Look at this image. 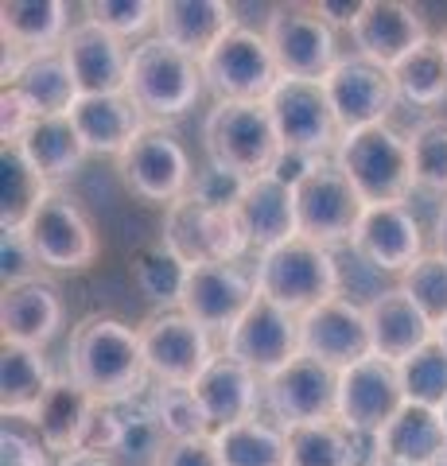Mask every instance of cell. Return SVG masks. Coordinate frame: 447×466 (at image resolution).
I'll list each match as a JSON object with an SVG mask.
<instances>
[{
	"instance_id": "ee69618b",
	"label": "cell",
	"mask_w": 447,
	"mask_h": 466,
	"mask_svg": "<svg viewBox=\"0 0 447 466\" xmlns=\"http://www.w3.org/2000/svg\"><path fill=\"white\" fill-rule=\"evenodd\" d=\"M412 171L421 191L447 195V121H424L412 128Z\"/></svg>"
},
{
	"instance_id": "f1b7e54d",
	"label": "cell",
	"mask_w": 447,
	"mask_h": 466,
	"mask_svg": "<svg viewBox=\"0 0 447 466\" xmlns=\"http://www.w3.org/2000/svg\"><path fill=\"white\" fill-rule=\"evenodd\" d=\"M443 451H447V431L440 408H424V404H405L393 416V424L373 440V459L409 462V466H436Z\"/></svg>"
},
{
	"instance_id": "e575fe53",
	"label": "cell",
	"mask_w": 447,
	"mask_h": 466,
	"mask_svg": "<svg viewBox=\"0 0 447 466\" xmlns=\"http://www.w3.org/2000/svg\"><path fill=\"white\" fill-rule=\"evenodd\" d=\"M51 187L16 140L0 144V229H24Z\"/></svg>"
},
{
	"instance_id": "8fae6325",
	"label": "cell",
	"mask_w": 447,
	"mask_h": 466,
	"mask_svg": "<svg viewBox=\"0 0 447 466\" xmlns=\"http://www.w3.org/2000/svg\"><path fill=\"white\" fill-rule=\"evenodd\" d=\"M27 241L51 272H86L97 260V233L75 198L51 187L36 214L27 218Z\"/></svg>"
},
{
	"instance_id": "74e56055",
	"label": "cell",
	"mask_w": 447,
	"mask_h": 466,
	"mask_svg": "<svg viewBox=\"0 0 447 466\" xmlns=\"http://www.w3.org/2000/svg\"><path fill=\"white\" fill-rule=\"evenodd\" d=\"M214 443L222 466H288V431L261 416L214 431Z\"/></svg>"
},
{
	"instance_id": "8992f818",
	"label": "cell",
	"mask_w": 447,
	"mask_h": 466,
	"mask_svg": "<svg viewBox=\"0 0 447 466\" xmlns=\"http://www.w3.org/2000/svg\"><path fill=\"white\" fill-rule=\"evenodd\" d=\"M198 63H203L207 90L218 101H265L280 82L265 32H253L245 24L229 27Z\"/></svg>"
},
{
	"instance_id": "9c48e42d",
	"label": "cell",
	"mask_w": 447,
	"mask_h": 466,
	"mask_svg": "<svg viewBox=\"0 0 447 466\" xmlns=\"http://www.w3.org/2000/svg\"><path fill=\"white\" fill-rule=\"evenodd\" d=\"M140 346L156 385H195L218 354L210 330L198 327L187 311H156L140 323Z\"/></svg>"
},
{
	"instance_id": "277c9868",
	"label": "cell",
	"mask_w": 447,
	"mask_h": 466,
	"mask_svg": "<svg viewBox=\"0 0 447 466\" xmlns=\"http://www.w3.org/2000/svg\"><path fill=\"white\" fill-rule=\"evenodd\" d=\"M257 296L292 315H308L339 296V265L327 245L292 238L269 253H257Z\"/></svg>"
},
{
	"instance_id": "cb8c5ba5",
	"label": "cell",
	"mask_w": 447,
	"mask_h": 466,
	"mask_svg": "<svg viewBox=\"0 0 447 466\" xmlns=\"http://www.w3.org/2000/svg\"><path fill=\"white\" fill-rule=\"evenodd\" d=\"M78 137L86 144V152L94 156H125L152 121L140 113V106L128 94H97V97H78L70 109Z\"/></svg>"
},
{
	"instance_id": "4fadbf2b",
	"label": "cell",
	"mask_w": 447,
	"mask_h": 466,
	"mask_svg": "<svg viewBox=\"0 0 447 466\" xmlns=\"http://www.w3.org/2000/svg\"><path fill=\"white\" fill-rule=\"evenodd\" d=\"M296 226L300 238L320 241V245H339L350 241L358 222H362L366 202L354 191V183L342 175V167L335 159L320 164L304 183L296 187Z\"/></svg>"
},
{
	"instance_id": "9f6ffc18",
	"label": "cell",
	"mask_w": 447,
	"mask_h": 466,
	"mask_svg": "<svg viewBox=\"0 0 447 466\" xmlns=\"http://www.w3.org/2000/svg\"><path fill=\"white\" fill-rule=\"evenodd\" d=\"M370 466H409V462H389V459H373Z\"/></svg>"
},
{
	"instance_id": "7a4b0ae2",
	"label": "cell",
	"mask_w": 447,
	"mask_h": 466,
	"mask_svg": "<svg viewBox=\"0 0 447 466\" xmlns=\"http://www.w3.org/2000/svg\"><path fill=\"white\" fill-rule=\"evenodd\" d=\"M203 63L195 55L171 47L168 39L148 35L133 47L128 58V86L125 94L137 101L148 121H176L203 94Z\"/></svg>"
},
{
	"instance_id": "6da1fadb",
	"label": "cell",
	"mask_w": 447,
	"mask_h": 466,
	"mask_svg": "<svg viewBox=\"0 0 447 466\" xmlns=\"http://www.w3.org/2000/svg\"><path fill=\"white\" fill-rule=\"evenodd\" d=\"M66 373L90 392L97 404H125L148 381L140 327H128L113 315L82 319L66 346Z\"/></svg>"
},
{
	"instance_id": "5bb4252c",
	"label": "cell",
	"mask_w": 447,
	"mask_h": 466,
	"mask_svg": "<svg viewBox=\"0 0 447 466\" xmlns=\"http://www.w3.org/2000/svg\"><path fill=\"white\" fill-rule=\"evenodd\" d=\"M405 404H409L405 400V385H401V370L393 366V361L370 354L366 361L342 370V381H339V424L350 428L354 435L378 440Z\"/></svg>"
},
{
	"instance_id": "603a6c76",
	"label": "cell",
	"mask_w": 447,
	"mask_h": 466,
	"mask_svg": "<svg viewBox=\"0 0 447 466\" xmlns=\"http://www.w3.org/2000/svg\"><path fill=\"white\" fill-rule=\"evenodd\" d=\"M191 389L203 404L210 431H226L234 424H245V420H257V408L265 404V377H257L229 354L214 358Z\"/></svg>"
},
{
	"instance_id": "9a60e30c",
	"label": "cell",
	"mask_w": 447,
	"mask_h": 466,
	"mask_svg": "<svg viewBox=\"0 0 447 466\" xmlns=\"http://www.w3.org/2000/svg\"><path fill=\"white\" fill-rule=\"evenodd\" d=\"M323 90L330 97V109L339 116L342 137L358 133V128L385 125L389 113L397 106V82L393 70L370 63L362 55H342L339 66L323 78Z\"/></svg>"
},
{
	"instance_id": "d4e9b609",
	"label": "cell",
	"mask_w": 447,
	"mask_h": 466,
	"mask_svg": "<svg viewBox=\"0 0 447 466\" xmlns=\"http://www.w3.org/2000/svg\"><path fill=\"white\" fill-rule=\"evenodd\" d=\"M234 218L245 233V241H249V249H257V253H269V249H277V245L300 238L296 195H292V187L277 183L272 175L249 179Z\"/></svg>"
},
{
	"instance_id": "7bdbcfd3",
	"label": "cell",
	"mask_w": 447,
	"mask_h": 466,
	"mask_svg": "<svg viewBox=\"0 0 447 466\" xmlns=\"http://www.w3.org/2000/svg\"><path fill=\"white\" fill-rule=\"evenodd\" d=\"M397 288L424 311V319L432 327H440L447 319V257L443 253H436V249L424 253L405 276H401Z\"/></svg>"
},
{
	"instance_id": "d590c367",
	"label": "cell",
	"mask_w": 447,
	"mask_h": 466,
	"mask_svg": "<svg viewBox=\"0 0 447 466\" xmlns=\"http://www.w3.org/2000/svg\"><path fill=\"white\" fill-rule=\"evenodd\" d=\"M362 440L339 420L288 428V466H362Z\"/></svg>"
},
{
	"instance_id": "816d5d0a",
	"label": "cell",
	"mask_w": 447,
	"mask_h": 466,
	"mask_svg": "<svg viewBox=\"0 0 447 466\" xmlns=\"http://www.w3.org/2000/svg\"><path fill=\"white\" fill-rule=\"evenodd\" d=\"M366 5L370 0H320L315 8H320V16L335 27V32L339 27L342 32H354L358 20H362V12H366Z\"/></svg>"
},
{
	"instance_id": "44dd1931",
	"label": "cell",
	"mask_w": 447,
	"mask_h": 466,
	"mask_svg": "<svg viewBox=\"0 0 447 466\" xmlns=\"http://www.w3.org/2000/svg\"><path fill=\"white\" fill-rule=\"evenodd\" d=\"M63 58H66L70 75H75V86H78L82 97L125 94L133 47L113 32H106V27H97L90 20L75 24L66 43H63Z\"/></svg>"
},
{
	"instance_id": "ac0fdd59",
	"label": "cell",
	"mask_w": 447,
	"mask_h": 466,
	"mask_svg": "<svg viewBox=\"0 0 447 466\" xmlns=\"http://www.w3.org/2000/svg\"><path fill=\"white\" fill-rule=\"evenodd\" d=\"M300 354L327 361L335 370H350L358 361H366L373 354L366 308H358L346 296H335L315 311L300 315Z\"/></svg>"
},
{
	"instance_id": "60d3db41",
	"label": "cell",
	"mask_w": 447,
	"mask_h": 466,
	"mask_svg": "<svg viewBox=\"0 0 447 466\" xmlns=\"http://www.w3.org/2000/svg\"><path fill=\"white\" fill-rule=\"evenodd\" d=\"M152 412L160 420V428L168 440H195V435H210L207 412L198 404L191 385H156L152 389Z\"/></svg>"
},
{
	"instance_id": "2e32d148",
	"label": "cell",
	"mask_w": 447,
	"mask_h": 466,
	"mask_svg": "<svg viewBox=\"0 0 447 466\" xmlns=\"http://www.w3.org/2000/svg\"><path fill=\"white\" fill-rule=\"evenodd\" d=\"M222 354H229L234 361L249 366L257 377L269 381V377L280 373L292 358H300V315L277 308V303L265 296H257L249 303V311L226 334Z\"/></svg>"
},
{
	"instance_id": "680465c9",
	"label": "cell",
	"mask_w": 447,
	"mask_h": 466,
	"mask_svg": "<svg viewBox=\"0 0 447 466\" xmlns=\"http://www.w3.org/2000/svg\"><path fill=\"white\" fill-rule=\"evenodd\" d=\"M436 466H447V451H443V455H440V459H436Z\"/></svg>"
},
{
	"instance_id": "f546056e",
	"label": "cell",
	"mask_w": 447,
	"mask_h": 466,
	"mask_svg": "<svg viewBox=\"0 0 447 466\" xmlns=\"http://www.w3.org/2000/svg\"><path fill=\"white\" fill-rule=\"evenodd\" d=\"M234 8L222 0H164L156 16V35L171 47L203 58L229 27H234Z\"/></svg>"
},
{
	"instance_id": "1f68e13d",
	"label": "cell",
	"mask_w": 447,
	"mask_h": 466,
	"mask_svg": "<svg viewBox=\"0 0 447 466\" xmlns=\"http://www.w3.org/2000/svg\"><path fill=\"white\" fill-rule=\"evenodd\" d=\"M5 90H12L32 116H66L75 109V101L82 97L78 86H75V75H70L66 58H63V47L59 51H43V55H27L24 66L16 70Z\"/></svg>"
},
{
	"instance_id": "11a10c76",
	"label": "cell",
	"mask_w": 447,
	"mask_h": 466,
	"mask_svg": "<svg viewBox=\"0 0 447 466\" xmlns=\"http://www.w3.org/2000/svg\"><path fill=\"white\" fill-rule=\"evenodd\" d=\"M436 342H440V346H443V350H447V319H443V323H440V327H436Z\"/></svg>"
},
{
	"instance_id": "7402d4cb",
	"label": "cell",
	"mask_w": 447,
	"mask_h": 466,
	"mask_svg": "<svg viewBox=\"0 0 447 466\" xmlns=\"http://www.w3.org/2000/svg\"><path fill=\"white\" fill-rule=\"evenodd\" d=\"M350 39H354V55L393 70L397 63H405L416 47H424L432 35H428L421 8L405 5V0H370L362 20H358V27L350 32Z\"/></svg>"
},
{
	"instance_id": "ffe728a7",
	"label": "cell",
	"mask_w": 447,
	"mask_h": 466,
	"mask_svg": "<svg viewBox=\"0 0 447 466\" xmlns=\"http://www.w3.org/2000/svg\"><path fill=\"white\" fill-rule=\"evenodd\" d=\"M164 241L187 265H198V260H241V253L249 249L234 214H214L198 207L191 195L179 198L176 207H168Z\"/></svg>"
},
{
	"instance_id": "ba28073f",
	"label": "cell",
	"mask_w": 447,
	"mask_h": 466,
	"mask_svg": "<svg viewBox=\"0 0 447 466\" xmlns=\"http://www.w3.org/2000/svg\"><path fill=\"white\" fill-rule=\"evenodd\" d=\"M117 171L128 191L152 207H176L179 198H187L195 179L187 148L176 140V133L160 125H148L128 144V152L117 159Z\"/></svg>"
},
{
	"instance_id": "f5cc1de1",
	"label": "cell",
	"mask_w": 447,
	"mask_h": 466,
	"mask_svg": "<svg viewBox=\"0 0 447 466\" xmlns=\"http://www.w3.org/2000/svg\"><path fill=\"white\" fill-rule=\"evenodd\" d=\"M55 466H117V462H113V459H106V455H90V451H75V455L59 459Z\"/></svg>"
},
{
	"instance_id": "30bf717a",
	"label": "cell",
	"mask_w": 447,
	"mask_h": 466,
	"mask_svg": "<svg viewBox=\"0 0 447 466\" xmlns=\"http://www.w3.org/2000/svg\"><path fill=\"white\" fill-rule=\"evenodd\" d=\"M339 381L342 370L300 354L265 381V408L284 431L339 420Z\"/></svg>"
},
{
	"instance_id": "f907efd6",
	"label": "cell",
	"mask_w": 447,
	"mask_h": 466,
	"mask_svg": "<svg viewBox=\"0 0 447 466\" xmlns=\"http://www.w3.org/2000/svg\"><path fill=\"white\" fill-rule=\"evenodd\" d=\"M320 164H327V156H311V152H296V148H280V156H277V164H272V179L277 183H284V187H296L308 179V175L320 167Z\"/></svg>"
},
{
	"instance_id": "5b68a950",
	"label": "cell",
	"mask_w": 447,
	"mask_h": 466,
	"mask_svg": "<svg viewBox=\"0 0 447 466\" xmlns=\"http://www.w3.org/2000/svg\"><path fill=\"white\" fill-rule=\"evenodd\" d=\"M203 140L210 164L234 171L241 179L269 175L284 148L265 101H218L207 113Z\"/></svg>"
},
{
	"instance_id": "681fc988",
	"label": "cell",
	"mask_w": 447,
	"mask_h": 466,
	"mask_svg": "<svg viewBox=\"0 0 447 466\" xmlns=\"http://www.w3.org/2000/svg\"><path fill=\"white\" fill-rule=\"evenodd\" d=\"M156 466H222L218 443L210 435H195V440H168Z\"/></svg>"
},
{
	"instance_id": "4dcf8cb0",
	"label": "cell",
	"mask_w": 447,
	"mask_h": 466,
	"mask_svg": "<svg viewBox=\"0 0 447 466\" xmlns=\"http://www.w3.org/2000/svg\"><path fill=\"white\" fill-rule=\"evenodd\" d=\"M0 35H5V47L20 55L59 51L70 35V8L63 0H5Z\"/></svg>"
},
{
	"instance_id": "f6af8a7d",
	"label": "cell",
	"mask_w": 447,
	"mask_h": 466,
	"mask_svg": "<svg viewBox=\"0 0 447 466\" xmlns=\"http://www.w3.org/2000/svg\"><path fill=\"white\" fill-rule=\"evenodd\" d=\"M156 16H160V5L152 0H90L86 5V20L106 27L117 39L144 35L148 27H156Z\"/></svg>"
},
{
	"instance_id": "db71d44e",
	"label": "cell",
	"mask_w": 447,
	"mask_h": 466,
	"mask_svg": "<svg viewBox=\"0 0 447 466\" xmlns=\"http://www.w3.org/2000/svg\"><path fill=\"white\" fill-rule=\"evenodd\" d=\"M436 253L447 257V198H443V207H440V218H436V245H432Z\"/></svg>"
},
{
	"instance_id": "52a82bcc",
	"label": "cell",
	"mask_w": 447,
	"mask_h": 466,
	"mask_svg": "<svg viewBox=\"0 0 447 466\" xmlns=\"http://www.w3.org/2000/svg\"><path fill=\"white\" fill-rule=\"evenodd\" d=\"M265 39L277 58L280 78L323 82L339 66V35L315 5H280L269 16Z\"/></svg>"
},
{
	"instance_id": "d6a6232c",
	"label": "cell",
	"mask_w": 447,
	"mask_h": 466,
	"mask_svg": "<svg viewBox=\"0 0 447 466\" xmlns=\"http://www.w3.org/2000/svg\"><path fill=\"white\" fill-rule=\"evenodd\" d=\"M51 385L55 373L43 358V350L12 342L0 346V412H5V420H27L32 424Z\"/></svg>"
},
{
	"instance_id": "b9f144b4",
	"label": "cell",
	"mask_w": 447,
	"mask_h": 466,
	"mask_svg": "<svg viewBox=\"0 0 447 466\" xmlns=\"http://www.w3.org/2000/svg\"><path fill=\"white\" fill-rule=\"evenodd\" d=\"M133 400L121 404V440H117V451H113V455L125 459V462L156 466V459H160V451L168 443V435L160 428V420H156L152 404H133Z\"/></svg>"
},
{
	"instance_id": "d6986e66",
	"label": "cell",
	"mask_w": 447,
	"mask_h": 466,
	"mask_svg": "<svg viewBox=\"0 0 447 466\" xmlns=\"http://www.w3.org/2000/svg\"><path fill=\"white\" fill-rule=\"evenodd\" d=\"M350 249L373 265L378 272H397L405 276L416 260L424 257V238L421 222L405 202H381V207H366L362 222H358Z\"/></svg>"
},
{
	"instance_id": "7c38bea8",
	"label": "cell",
	"mask_w": 447,
	"mask_h": 466,
	"mask_svg": "<svg viewBox=\"0 0 447 466\" xmlns=\"http://www.w3.org/2000/svg\"><path fill=\"white\" fill-rule=\"evenodd\" d=\"M265 106L272 113V125H277L284 148L311 152V156L339 152L342 128H339L335 109H330L323 82L280 78L272 86V94L265 97Z\"/></svg>"
},
{
	"instance_id": "484cf974",
	"label": "cell",
	"mask_w": 447,
	"mask_h": 466,
	"mask_svg": "<svg viewBox=\"0 0 447 466\" xmlns=\"http://www.w3.org/2000/svg\"><path fill=\"white\" fill-rule=\"evenodd\" d=\"M366 319H370V339H373V354L401 366L405 358H412L416 350H424L436 339V327L424 319V311L405 296L401 288L378 291L366 303Z\"/></svg>"
},
{
	"instance_id": "bcb514c9",
	"label": "cell",
	"mask_w": 447,
	"mask_h": 466,
	"mask_svg": "<svg viewBox=\"0 0 447 466\" xmlns=\"http://www.w3.org/2000/svg\"><path fill=\"white\" fill-rule=\"evenodd\" d=\"M245 187H249V179H241V175L226 171L218 164H207L203 171H195L191 191H187V195H191L198 207L214 210V214H234L241 195H245Z\"/></svg>"
},
{
	"instance_id": "ab89813d",
	"label": "cell",
	"mask_w": 447,
	"mask_h": 466,
	"mask_svg": "<svg viewBox=\"0 0 447 466\" xmlns=\"http://www.w3.org/2000/svg\"><path fill=\"white\" fill-rule=\"evenodd\" d=\"M401 385H405L409 404L424 408H443L447 404V350L432 339L424 350L401 361Z\"/></svg>"
},
{
	"instance_id": "83f0119b",
	"label": "cell",
	"mask_w": 447,
	"mask_h": 466,
	"mask_svg": "<svg viewBox=\"0 0 447 466\" xmlns=\"http://www.w3.org/2000/svg\"><path fill=\"white\" fill-rule=\"evenodd\" d=\"M94 408H97V400L90 392H86L70 373H63V377H55L51 392L43 397L39 412L32 416V431L39 435L47 451L66 459V455H75V451H82L86 431H90V420H94Z\"/></svg>"
},
{
	"instance_id": "e0dca14e",
	"label": "cell",
	"mask_w": 447,
	"mask_h": 466,
	"mask_svg": "<svg viewBox=\"0 0 447 466\" xmlns=\"http://www.w3.org/2000/svg\"><path fill=\"white\" fill-rule=\"evenodd\" d=\"M253 299H257V276L249 268H241L238 260H198V265H191V276H187L179 311L191 315L198 327L229 334L238 319L249 311Z\"/></svg>"
},
{
	"instance_id": "91938a15",
	"label": "cell",
	"mask_w": 447,
	"mask_h": 466,
	"mask_svg": "<svg viewBox=\"0 0 447 466\" xmlns=\"http://www.w3.org/2000/svg\"><path fill=\"white\" fill-rule=\"evenodd\" d=\"M440 43H443V51H447V27H443V35H440Z\"/></svg>"
},
{
	"instance_id": "836d02e7",
	"label": "cell",
	"mask_w": 447,
	"mask_h": 466,
	"mask_svg": "<svg viewBox=\"0 0 447 466\" xmlns=\"http://www.w3.org/2000/svg\"><path fill=\"white\" fill-rule=\"evenodd\" d=\"M16 144L24 148V156L32 159V167L47 179V187L66 179V175H75L86 156V144L78 137L75 121H70V113L66 116H36Z\"/></svg>"
},
{
	"instance_id": "4316f807",
	"label": "cell",
	"mask_w": 447,
	"mask_h": 466,
	"mask_svg": "<svg viewBox=\"0 0 447 466\" xmlns=\"http://www.w3.org/2000/svg\"><path fill=\"white\" fill-rule=\"evenodd\" d=\"M63 330V299L51 280L5 288L0 296V339L12 346L43 350Z\"/></svg>"
},
{
	"instance_id": "7dc6e473",
	"label": "cell",
	"mask_w": 447,
	"mask_h": 466,
	"mask_svg": "<svg viewBox=\"0 0 447 466\" xmlns=\"http://www.w3.org/2000/svg\"><path fill=\"white\" fill-rule=\"evenodd\" d=\"M0 280H5V288L43 280V260L24 229H0Z\"/></svg>"
},
{
	"instance_id": "6f0895ef",
	"label": "cell",
	"mask_w": 447,
	"mask_h": 466,
	"mask_svg": "<svg viewBox=\"0 0 447 466\" xmlns=\"http://www.w3.org/2000/svg\"><path fill=\"white\" fill-rule=\"evenodd\" d=\"M440 420H443V431H447V404L440 408Z\"/></svg>"
},
{
	"instance_id": "8d00e7d4",
	"label": "cell",
	"mask_w": 447,
	"mask_h": 466,
	"mask_svg": "<svg viewBox=\"0 0 447 466\" xmlns=\"http://www.w3.org/2000/svg\"><path fill=\"white\" fill-rule=\"evenodd\" d=\"M187 276H191V265H187L168 241L140 245L133 253V280L160 311H179Z\"/></svg>"
},
{
	"instance_id": "f35d334b",
	"label": "cell",
	"mask_w": 447,
	"mask_h": 466,
	"mask_svg": "<svg viewBox=\"0 0 447 466\" xmlns=\"http://www.w3.org/2000/svg\"><path fill=\"white\" fill-rule=\"evenodd\" d=\"M393 82L401 101H409L416 109H436L447 101V51L440 39H428L424 47H416L405 63L393 66Z\"/></svg>"
},
{
	"instance_id": "3957f363",
	"label": "cell",
	"mask_w": 447,
	"mask_h": 466,
	"mask_svg": "<svg viewBox=\"0 0 447 466\" xmlns=\"http://www.w3.org/2000/svg\"><path fill=\"white\" fill-rule=\"evenodd\" d=\"M335 164L342 175L354 183V191L362 195L366 207H381V202H405L416 187L412 171V140L393 125H373L346 133Z\"/></svg>"
},
{
	"instance_id": "c3c4849f",
	"label": "cell",
	"mask_w": 447,
	"mask_h": 466,
	"mask_svg": "<svg viewBox=\"0 0 447 466\" xmlns=\"http://www.w3.org/2000/svg\"><path fill=\"white\" fill-rule=\"evenodd\" d=\"M0 466H51L47 447L36 431H24L16 420H5L0 428Z\"/></svg>"
}]
</instances>
